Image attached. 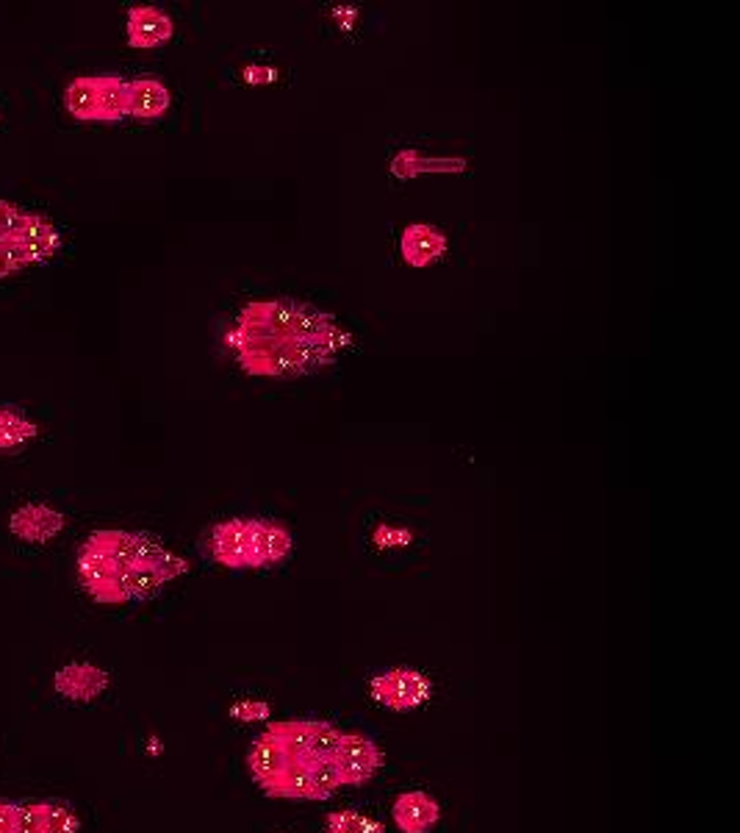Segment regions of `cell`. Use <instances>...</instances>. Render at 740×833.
Here are the masks:
<instances>
[{"label": "cell", "instance_id": "obj_1", "mask_svg": "<svg viewBox=\"0 0 740 833\" xmlns=\"http://www.w3.org/2000/svg\"><path fill=\"white\" fill-rule=\"evenodd\" d=\"M225 342L242 370L269 378L314 376L352 345L333 314L294 298L247 303Z\"/></svg>", "mask_w": 740, "mask_h": 833}, {"label": "cell", "instance_id": "obj_2", "mask_svg": "<svg viewBox=\"0 0 740 833\" xmlns=\"http://www.w3.org/2000/svg\"><path fill=\"white\" fill-rule=\"evenodd\" d=\"M65 103L81 123H120L128 118V81L114 73L81 76L67 87Z\"/></svg>", "mask_w": 740, "mask_h": 833}, {"label": "cell", "instance_id": "obj_3", "mask_svg": "<svg viewBox=\"0 0 740 833\" xmlns=\"http://www.w3.org/2000/svg\"><path fill=\"white\" fill-rule=\"evenodd\" d=\"M369 692L385 709L411 711L425 706V700H430L433 687L427 681V675L419 673V669L394 667L374 675L372 684H369Z\"/></svg>", "mask_w": 740, "mask_h": 833}, {"label": "cell", "instance_id": "obj_4", "mask_svg": "<svg viewBox=\"0 0 740 833\" xmlns=\"http://www.w3.org/2000/svg\"><path fill=\"white\" fill-rule=\"evenodd\" d=\"M269 731L280 736L294 751V756L309 758V762H327L336 753L338 734L330 722L322 720H287V722H272Z\"/></svg>", "mask_w": 740, "mask_h": 833}, {"label": "cell", "instance_id": "obj_5", "mask_svg": "<svg viewBox=\"0 0 740 833\" xmlns=\"http://www.w3.org/2000/svg\"><path fill=\"white\" fill-rule=\"evenodd\" d=\"M211 556L231 569L256 567V520H225L214 525Z\"/></svg>", "mask_w": 740, "mask_h": 833}, {"label": "cell", "instance_id": "obj_6", "mask_svg": "<svg viewBox=\"0 0 740 833\" xmlns=\"http://www.w3.org/2000/svg\"><path fill=\"white\" fill-rule=\"evenodd\" d=\"M345 784H367L380 767V751L372 740L358 734H341L330 758Z\"/></svg>", "mask_w": 740, "mask_h": 833}, {"label": "cell", "instance_id": "obj_7", "mask_svg": "<svg viewBox=\"0 0 740 833\" xmlns=\"http://www.w3.org/2000/svg\"><path fill=\"white\" fill-rule=\"evenodd\" d=\"M105 687H109V673L87 662L65 664L53 675L56 695L72 700V703H92L105 692Z\"/></svg>", "mask_w": 740, "mask_h": 833}, {"label": "cell", "instance_id": "obj_8", "mask_svg": "<svg viewBox=\"0 0 740 833\" xmlns=\"http://www.w3.org/2000/svg\"><path fill=\"white\" fill-rule=\"evenodd\" d=\"M81 820L67 800H31L23 803L20 833H78Z\"/></svg>", "mask_w": 740, "mask_h": 833}, {"label": "cell", "instance_id": "obj_9", "mask_svg": "<svg viewBox=\"0 0 740 833\" xmlns=\"http://www.w3.org/2000/svg\"><path fill=\"white\" fill-rule=\"evenodd\" d=\"M294 751L287 745V742L280 740L274 731H264L261 736H256L247 751V769H250L253 778L261 784V787H269L274 778H278L289 764L294 762Z\"/></svg>", "mask_w": 740, "mask_h": 833}, {"label": "cell", "instance_id": "obj_10", "mask_svg": "<svg viewBox=\"0 0 740 833\" xmlns=\"http://www.w3.org/2000/svg\"><path fill=\"white\" fill-rule=\"evenodd\" d=\"M9 529L18 540L29 542V545H45L53 536H59L65 529V514L45 503H29L20 506L9 520Z\"/></svg>", "mask_w": 740, "mask_h": 833}, {"label": "cell", "instance_id": "obj_11", "mask_svg": "<svg viewBox=\"0 0 740 833\" xmlns=\"http://www.w3.org/2000/svg\"><path fill=\"white\" fill-rule=\"evenodd\" d=\"M61 247V234L59 229L53 223H47L45 218H36V214H29L25 218L23 231L14 240V251H18L20 265H40V262H47L53 253Z\"/></svg>", "mask_w": 740, "mask_h": 833}, {"label": "cell", "instance_id": "obj_12", "mask_svg": "<svg viewBox=\"0 0 740 833\" xmlns=\"http://www.w3.org/2000/svg\"><path fill=\"white\" fill-rule=\"evenodd\" d=\"M172 31H176L172 18L156 7H134L128 12V23H125L128 45L139 47V51L164 45L172 36Z\"/></svg>", "mask_w": 740, "mask_h": 833}, {"label": "cell", "instance_id": "obj_13", "mask_svg": "<svg viewBox=\"0 0 740 833\" xmlns=\"http://www.w3.org/2000/svg\"><path fill=\"white\" fill-rule=\"evenodd\" d=\"M394 822L403 833H427L438 822V803L427 792H405L394 800Z\"/></svg>", "mask_w": 740, "mask_h": 833}, {"label": "cell", "instance_id": "obj_14", "mask_svg": "<svg viewBox=\"0 0 740 833\" xmlns=\"http://www.w3.org/2000/svg\"><path fill=\"white\" fill-rule=\"evenodd\" d=\"M400 251H403L405 265L427 267L444 256V251H447V236L438 229H433V225L416 223L411 225V229H405Z\"/></svg>", "mask_w": 740, "mask_h": 833}, {"label": "cell", "instance_id": "obj_15", "mask_svg": "<svg viewBox=\"0 0 740 833\" xmlns=\"http://www.w3.org/2000/svg\"><path fill=\"white\" fill-rule=\"evenodd\" d=\"M169 89L158 78L128 81V118L158 120L169 109Z\"/></svg>", "mask_w": 740, "mask_h": 833}, {"label": "cell", "instance_id": "obj_16", "mask_svg": "<svg viewBox=\"0 0 740 833\" xmlns=\"http://www.w3.org/2000/svg\"><path fill=\"white\" fill-rule=\"evenodd\" d=\"M292 551V534L272 520H256V567L278 564Z\"/></svg>", "mask_w": 740, "mask_h": 833}, {"label": "cell", "instance_id": "obj_17", "mask_svg": "<svg viewBox=\"0 0 740 833\" xmlns=\"http://www.w3.org/2000/svg\"><path fill=\"white\" fill-rule=\"evenodd\" d=\"M40 434L36 423H31L29 416L18 414L12 409H0V451H14L23 447Z\"/></svg>", "mask_w": 740, "mask_h": 833}, {"label": "cell", "instance_id": "obj_18", "mask_svg": "<svg viewBox=\"0 0 740 833\" xmlns=\"http://www.w3.org/2000/svg\"><path fill=\"white\" fill-rule=\"evenodd\" d=\"M341 787H345V780H341L330 758L327 762H311V800L333 798Z\"/></svg>", "mask_w": 740, "mask_h": 833}, {"label": "cell", "instance_id": "obj_19", "mask_svg": "<svg viewBox=\"0 0 740 833\" xmlns=\"http://www.w3.org/2000/svg\"><path fill=\"white\" fill-rule=\"evenodd\" d=\"M327 833H374L378 825H374L372 817L361 814L358 809H345V811H333L327 817Z\"/></svg>", "mask_w": 740, "mask_h": 833}, {"label": "cell", "instance_id": "obj_20", "mask_svg": "<svg viewBox=\"0 0 740 833\" xmlns=\"http://www.w3.org/2000/svg\"><path fill=\"white\" fill-rule=\"evenodd\" d=\"M25 218H29V214H25L20 206L9 203V200H0V245H14L18 234L23 231Z\"/></svg>", "mask_w": 740, "mask_h": 833}, {"label": "cell", "instance_id": "obj_21", "mask_svg": "<svg viewBox=\"0 0 740 833\" xmlns=\"http://www.w3.org/2000/svg\"><path fill=\"white\" fill-rule=\"evenodd\" d=\"M20 820H23V803L0 798V833H20Z\"/></svg>", "mask_w": 740, "mask_h": 833}, {"label": "cell", "instance_id": "obj_22", "mask_svg": "<svg viewBox=\"0 0 740 833\" xmlns=\"http://www.w3.org/2000/svg\"><path fill=\"white\" fill-rule=\"evenodd\" d=\"M231 714L236 717L239 722H256V720H267L269 717V706L264 700H239V703L231 709Z\"/></svg>", "mask_w": 740, "mask_h": 833}]
</instances>
